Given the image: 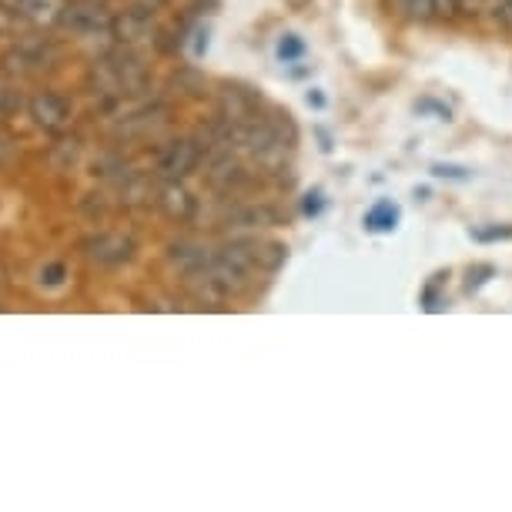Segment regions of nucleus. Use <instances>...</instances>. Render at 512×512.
Here are the masks:
<instances>
[{"instance_id": "obj_1", "label": "nucleus", "mask_w": 512, "mask_h": 512, "mask_svg": "<svg viewBox=\"0 0 512 512\" xmlns=\"http://www.w3.org/2000/svg\"><path fill=\"white\" fill-rule=\"evenodd\" d=\"M148 84V67L141 64V57L131 47L118 44V51L104 54L88 74V88L94 98H101L104 104L121 101L124 94H134Z\"/></svg>"}, {"instance_id": "obj_2", "label": "nucleus", "mask_w": 512, "mask_h": 512, "mask_svg": "<svg viewBox=\"0 0 512 512\" xmlns=\"http://www.w3.org/2000/svg\"><path fill=\"white\" fill-rule=\"evenodd\" d=\"M57 54L61 51H57V44L51 37H24V41H17L11 51L4 54L0 67H4L7 77H34L47 71V67H54Z\"/></svg>"}, {"instance_id": "obj_3", "label": "nucleus", "mask_w": 512, "mask_h": 512, "mask_svg": "<svg viewBox=\"0 0 512 512\" xmlns=\"http://www.w3.org/2000/svg\"><path fill=\"white\" fill-rule=\"evenodd\" d=\"M57 24L77 37H98V34H111L114 17L108 14V7L98 4V0H74V4L61 7Z\"/></svg>"}, {"instance_id": "obj_4", "label": "nucleus", "mask_w": 512, "mask_h": 512, "mask_svg": "<svg viewBox=\"0 0 512 512\" xmlns=\"http://www.w3.org/2000/svg\"><path fill=\"white\" fill-rule=\"evenodd\" d=\"M201 154H205V144L198 138H178L171 144H164L161 158H158V168H154V175L161 181H181L188 178L191 171L201 164Z\"/></svg>"}, {"instance_id": "obj_5", "label": "nucleus", "mask_w": 512, "mask_h": 512, "mask_svg": "<svg viewBox=\"0 0 512 512\" xmlns=\"http://www.w3.org/2000/svg\"><path fill=\"white\" fill-rule=\"evenodd\" d=\"M84 258L101 268H118L128 265L134 258V241L128 235H118V231H101V235H91L81 245Z\"/></svg>"}, {"instance_id": "obj_6", "label": "nucleus", "mask_w": 512, "mask_h": 512, "mask_svg": "<svg viewBox=\"0 0 512 512\" xmlns=\"http://www.w3.org/2000/svg\"><path fill=\"white\" fill-rule=\"evenodd\" d=\"M27 111H31L37 128H44V131H61L64 124L71 121V101L57 91L34 94V98L27 101Z\"/></svg>"}, {"instance_id": "obj_7", "label": "nucleus", "mask_w": 512, "mask_h": 512, "mask_svg": "<svg viewBox=\"0 0 512 512\" xmlns=\"http://www.w3.org/2000/svg\"><path fill=\"white\" fill-rule=\"evenodd\" d=\"M151 27H154V11H148V7H141V4H134L131 11H124L121 17H114L111 37L118 44L131 47V44L144 41V37L151 34Z\"/></svg>"}, {"instance_id": "obj_8", "label": "nucleus", "mask_w": 512, "mask_h": 512, "mask_svg": "<svg viewBox=\"0 0 512 512\" xmlns=\"http://www.w3.org/2000/svg\"><path fill=\"white\" fill-rule=\"evenodd\" d=\"M164 121H168V108H164V104H148V108H138V111L124 114V118L118 121V128H114V134L124 138V141L144 138V134L158 131Z\"/></svg>"}, {"instance_id": "obj_9", "label": "nucleus", "mask_w": 512, "mask_h": 512, "mask_svg": "<svg viewBox=\"0 0 512 512\" xmlns=\"http://www.w3.org/2000/svg\"><path fill=\"white\" fill-rule=\"evenodd\" d=\"M7 14L14 21H27V24H47L61 17V0H0Z\"/></svg>"}, {"instance_id": "obj_10", "label": "nucleus", "mask_w": 512, "mask_h": 512, "mask_svg": "<svg viewBox=\"0 0 512 512\" xmlns=\"http://www.w3.org/2000/svg\"><path fill=\"white\" fill-rule=\"evenodd\" d=\"M158 201V208L164 211L168 218H178V221H188L191 215H195V198L188 195L185 188L178 185V181H164V188H161V195L154 198Z\"/></svg>"}, {"instance_id": "obj_11", "label": "nucleus", "mask_w": 512, "mask_h": 512, "mask_svg": "<svg viewBox=\"0 0 512 512\" xmlns=\"http://www.w3.org/2000/svg\"><path fill=\"white\" fill-rule=\"evenodd\" d=\"M228 225H235V228H268V225H278V211L268 208V205H245V208L228 211Z\"/></svg>"}, {"instance_id": "obj_12", "label": "nucleus", "mask_w": 512, "mask_h": 512, "mask_svg": "<svg viewBox=\"0 0 512 512\" xmlns=\"http://www.w3.org/2000/svg\"><path fill=\"white\" fill-rule=\"evenodd\" d=\"M399 205H392V201H375V205L365 211V228L369 231H392L399 225Z\"/></svg>"}, {"instance_id": "obj_13", "label": "nucleus", "mask_w": 512, "mask_h": 512, "mask_svg": "<svg viewBox=\"0 0 512 512\" xmlns=\"http://www.w3.org/2000/svg\"><path fill=\"white\" fill-rule=\"evenodd\" d=\"M275 54H278V61H282V64L302 61V57H305V41L298 34H282V41H278Z\"/></svg>"}, {"instance_id": "obj_14", "label": "nucleus", "mask_w": 512, "mask_h": 512, "mask_svg": "<svg viewBox=\"0 0 512 512\" xmlns=\"http://www.w3.org/2000/svg\"><path fill=\"white\" fill-rule=\"evenodd\" d=\"M24 108V98H21V91H14V88H0V124H4L11 114H17Z\"/></svg>"}, {"instance_id": "obj_15", "label": "nucleus", "mask_w": 512, "mask_h": 512, "mask_svg": "<svg viewBox=\"0 0 512 512\" xmlns=\"http://www.w3.org/2000/svg\"><path fill=\"white\" fill-rule=\"evenodd\" d=\"M405 11H409L412 21H429L432 14H439L436 0H405Z\"/></svg>"}, {"instance_id": "obj_16", "label": "nucleus", "mask_w": 512, "mask_h": 512, "mask_svg": "<svg viewBox=\"0 0 512 512\" xmlns=\"http://www.w3.org/2000/svg\"><path fill=\"white\" fill-rule=\"evenodd\" d=\"M472 238H476V241H482V245H486V241H509V238H512V225H492V228H476V231H472Z\"/></svg>"}, {"instance_id": "obj_17", "label": "nucleus", "mask_w": 512, "mask_h": 512, "mask_svg": "<svg viewBox=\"0 0 512 512\" xmlns=\"http://www.w3.org/2000/svg\"><path fill=\"white\" fill-rule=\"evenodd\" d=\"M489 275H496V268H492V265H476V268H469L466 292H476V288H482V285L489 282Z\"/></svg>"}, {"instance_id": "obj_18", "label": "nucleus", "mask_w": 512, "mask_h": 512, "mask_svg": "<svg viewBox=\"0 0 512 512\" xmlns=\"http://www.w3.org/2000/svg\"><path fill=\"white\" fill-rule=\"evenodd\" d=\"M64 278H67V268L61 262H54V265H47L41 268V282L47 288H57V285H64Z\"/></svg>"}, {"instance_id": "obj_19", "label": "nucleus", "mask_w": 512, "mask_h": 512, "mask_svg": "<svg viewBox=\"0 0 512 512\" xmlns=\"http://www.w3.org/2000/svg\"><path fill=\"white\" fill-rule=\"evenodd\" d=\"M496 21L502 31L512 34V0H496Z\"/></svg>"}, {"instance_id": "obj_20", "label": "nucleus", "mask_w": 512, "mask_h": 512, "mask_svg": "<svg viewBox=\"0 0 512 512\" xmlns=\"http://www.w3.org/2000/svg\"><path fill=\"white\" fill-rule=\"evenodd\" d=\"M14 154H17V144L11 138H0V168H4V164H11Z\"/></svg>"}, {"instance_id": "obj_21", "label": "nucleus", "mask_w": 512, "mask_h": 512, "mask_svg": "<svg viewBox=\"0 0 512 512\" xmlns=\"http://www.w3.org/2000/svg\"><path fill=\"white\" fill-rule=\"evenodd\" d=\"M482 7V0H456V11L459 14H476Z\"/></svg>"}, {"instance_id": "obj_22", "label": "nucleus", "mask_w": 512, "mask_h": 512, "mask_svg": "<svg viewBox=\"0 0 512 512\" xmlns=\"http://www.w3.org/2000/svg\"><path fill=\"white\" fill-rule=\"evenodd\" d=\"M318 208H322V191L308 195V201H305V211H308V215H318Z\"/></svg>"}, {"instance_id": "obj_23", "label": "nucleus", "mask_w": 512, "mask_h": 512, "mask_svg": "<svg viewBox=\"0 0 512 512\" xmlns=\"http://www.w3.org/2000/svg\"><path fill=\"white\" fill-rule=\"evenodd\" d=\"M436 7H439V14H442V17L459 14V11H456V0H436Z\"/></svg>"}, {"instance_id": "obj_24", "label": "nucleus", "mask_w": 512, "mask_h": 512, "mask_svg": "<svg viewBox=\"0 0 512 512\" xmlns=\"http://www.w3.org/2000/svg\"><path fill=\"white\" fill-rule=\"evenodd\" d=\"M195 4V11H205V7H215V0H191Z\"/></svg>"}]
</instances>
